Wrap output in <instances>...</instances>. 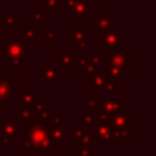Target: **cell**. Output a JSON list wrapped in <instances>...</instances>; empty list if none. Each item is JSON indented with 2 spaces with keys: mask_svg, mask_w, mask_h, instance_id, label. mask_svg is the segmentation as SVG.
<instances>
[{
  "mask_svg": "<svg viewBox=\"0 0 156 156\" xmlns=\"http://www.w3.org/2000/svg\"><path fill=\"white\" fill-rule=\"evenodd\" d=\"M74 141L77 145L89 147L94 143V133L93 132H82L81 126H77L74 129Z\"/></svg>",
  "mask_w": 156,
  "mask_h": 156,
  "instance_id": "cell-3",
  "label": "cell"
},
{
  "mask_svg": "<svg viewBox=\"0 0 156 156\" xmlns=\"http://www.w3.org/2000/svg\"><path fill=\"white\" fill-rule=\"evenodd\" d=\"M21 118L25 119V121L32 119V110H30V107H22L21 108Z\"/></svg>",
  "mask_w": 156,
  "mask_h": 156,
  "instance_id": "cell-10",
  "label": "cell"
},
{
  "mask_svg": "<svg viewBox=\"0 0 156 156\" xmlns=\"http://www.w3.org/2000/svg\"><path fill=\"white\" fill-rule=\"evenodd\" d=\"M27 140L34 147V151H55L58 144L49 137L48 127L44 125L43 119H29L26 121Z\"/></svg>",
  "mask_w": 156,
  "mask_h": 156,
  "instance_id": "cell-1",
  "label": "cell"
},
{
  "mask_svg": "<svg viewBox=\"0 0 156 156\" xmlns=\"http://www.w3.org/2000/svg\"><path fill=\"white\" fill-rule=\"evenodd\" d=\"M129 119H130V115L129 114H112L110 115L108 118V122L107 125L110 126V129L112 132H118L121 129H125V127L129 126Z\"/></svg>",
  "mask_w": 156,
  "mask_h": 156,
  "instance_id": "cell-2",
  "label": "cell"
},
{
  "mask_svg": "<svg viewBox=\"0 0 156 156\" xmlns=\"http://www.w3.org/2000/svg\"><path fill=\"white\" fill-rule=\"evenodd\" d=\"M94 123V119H93V115L90 114H83L82 115V125L85 126H90V125Z\"/></svg>",
  "mask_w": 156,
  "mask_h": 156,
  "instance_id": "cell-12",
  "label": "cell"
},
{
  "mask_svg": "<svg viewBox=\"0 0 156 156\" xmlns=\"http://www.w3.org/2000/svg\"><path fill=\"white\" fill-rule=\"evenodd\" d=\"M18 147H19V151H34V147L32 145V143L29 140L25 141V143H21Z\"/></svg>",
  "mask_w": 156,
  "mask_h": 156,
  "instance_id": "cell-13",
  "label": "cell"
},
{
  "mask_svg": "<svg viewBox=\"0 0 156 156\" xmlns=\"http://www.w3.org/2000/svg\"><path fill=\"white\" fill-rule=\"evenodd\" d=\"M33 111H34V114L37 115V118L38 119H43V121L48 118L49 114H51L49 108L47 107L43 101H36L34 104H33Z\"/></svg>",
  "mask_w": 156,
  "mask_h": 156,
  "instance_id": "cell-6",
  "label": "cell"
},
{
  "mask_svg": "<svg viewBox=\"0 0 156 156\" xmlns=\"http://www.w3.org/2000/svg\"><path fill=\"white\" fill-rule=\"evenodd\" d=\"M94 152L88 147H81L80 149L76 151V156H93Z\"/></svg>",
  "mask_w": 156,
  "mask_h": 156,
  "instance_id": "cell-9",
  "label": "cell"
},
{
  "mask_svg": "<svg viewBox=\"0 0 156 156\" xmlns=\"http://www.w3.org/2000/svg\"><path fill=\"white\" fill-rule=\"evenodd\" d=\"M110 134L111 129L107 123L100 122L99 125H94V136H99L100 141L103 144H110Z\"/></svg>",
  "mask_w": 156,
  "mask_h": 156,
  "instance_id": "cell-5",
  "label": "cell"
},
{
  "mask_svg": "<svg viewBox=\"0 0 156 156\" xmlns=\"http://www.w3.org/2000/svg\"><path fill=\"white\" fill-rule=\"evenodd\" d=\"M107 90H108V94L116 93V92H118V85H116V83H108V85H107Z\"/></svg>",
  "mask_w": 156,
  "mask_h": 156,
  "instance_id": "cell-14",
  "label": "cell"
},
{
  "mask_svg": "<svg viewBox=\"0 0 156 156\" xmlns=\"http://www.w3.org/2000/svg\"><path fill=\"white\" fill-rule=\"evenodd\" d=\"M49 116H51V119H52V123H54V125H58V126H60V125H62V121H63V116H62V114L52 112V114H49Z\"/></svg>",
  "mask_w": 156,
  "mask_h": 156,
  "instance_id": "cell-11",
  "label": "cell"
},
{
  "mask_svg": "<svg viewBox=\"0 0 156 156\" xmlns=\"http://www.w3.org/2000/svg\"><path fill=\"white\" fill-rule=\"evenodd\" d=\"M0 123H2V129H0V132H2L3 137H8V138H11V140L19 137V127L16 126L15 123L7 121V119H2Z\"/></svg>",
  "mask_w": 156,
  "mask_h": 156,
  "instance_id": "cell-4",
  "label": "cell"
},
{
  "mask_svg": "<svg viewBox=\"0 0 156 156\" xmlns=\"http://www.w3.org/2000/svg\"><path fill=\"white\" fill-rule=\"evenodd\" d=\"M34 103H36V96L29 90V89H27V90L22 94V99H21L19 105H21V108L22 107H32Z\"/></svg>",
  "mask_w": 156,
  "mask_h": 156,
  "instance_id": "cell-8",
  "label": "cell"
},
{
  "mask_svg": "<svg viewBox=\"0 0 156 156\" xmlns=\"http://www.w3.org/2000/svg\"><path fill=\"white\" fill-rule=\"evenodd\" d=\"M48 132H49V137H51L56 144L65 140V132H63L62 126H58V125L52 123L51 126L48 127Z\"/></svg>",
  "mask_w": 156,
  "mask_h": 156,
  "instance_id": "cell-7",
  "label": "cell"
},
{
  "mask_svg": "<svg viewBox=\"0 0 156 156\" xmlns=\"http://www.w3.org/2000/svg\"><path fill=\"white\" fill-rule=\"evenodd\" d=\"M2 143H3V144H11V138H8V137H2Z\"/></svg>",
  "mask_w": 156,
  "mask_h": 156,
  "instance_id": "cell-15",
  "label": "cell"
}]
</instances>
